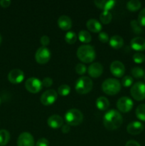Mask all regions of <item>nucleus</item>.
Wrapping results in <instances>:
<instances>
[{"label":"nucleus","mask_w":145,"mask_h":146,"mask_svg":"<svg viewBox=\"0 0 145 146\" xmlns=\"http://www.w3.org/2000/svg\"><path fill=\"white\" fill-rule=\"evenodd\" d=\"M123 123L122 115L116 110H110L104 115L103 124L108 131H113L119 128Z\"/></svg>","instance_id":"obj_1"},{"label":"nucleus","mask_w":145,"mask_h":146,"mask_svg":"<svg viewBox=\"0 0 145 146\" xmlns=\"http://www.w3.org/2000/svg\"><path fill=\"white\" fill-rule=\"evenodd\" d=\"M95 56V51L92 46L82 45L77 50V57L83 63H92Z\"/></svg>","instance_id":"obj_2"},{"label":"nucleus","mask_w":145,"mask_h":146,"mask_svg":"<svg viewBox=\"0 0 145 146\" xmlns=\"http://www.w3.org/2000/svg\"><path fill=\"white\" fill-rule=\"evenodd\" d=\"M102 89L107 95H116L120 91L121 84L115 78H108L102 83Z\"/></svg>","instance_id":"obj_3"},{"label":"nucleus","mask_w":145,"mask_h":146,"mask_svg":"<svg viewBox=\"0 0 145 146\" xmlns=\"http://www.w3.org/2000/svg\"><path fill=\"white\" fill-rule=\"evenodd\" d=\"M65 120L67 124L69 125L77 126L83 121V115L79 110L76 108H71L65 113Z\"/></svg>","instance_id":"obj_4"},{"label":"nucleus","mask_w":145,"mask_h":146,"mask_svg":"<svg viewBox=\"0 0 145 146\" xmlns=\"http://www.w3.org/2000/svg\"><path fill=\"white\" fill-rule=\"evenodd\" d=\"M93 87L92 80L88 76H82L78 78L75 84V91L79 94H86L91 91Z\"/></svg>","instance_id":"obj_5"},{"label":"nucleus","mask_w":145,"mask_h":146,"mask_svg":"<svg viewBox=\"0 0 145 146\" xmlns=\"http://www.w3.org/2000/svg\"><path fill=\"white\" fill-rule=\"evenodd\" d=\"M130 93L134 99L142 101L145 99V84L143 82H136L132 86Z\"/></svg>","instance_id":"obj_6"},{"label":"nucleus","mask_w":145,"mask_h":146,"mask_svg":"<svg viewBox=\"0 0 145 146\" xmlns=\"http://www.w3.org/2000/svg\"><path fill=\"white\" fill-rule=\"evenodd\" d=\"M42 82L38 78L31 77L25 82V88L31 94H37L42 89Z\"/></svg>","instance_id":"obj_7"},{"label":"nucleus","mask_w":145,"mask_h":146,"mask_svg":"<svg viewBox=\"0 0 145 146\" xmlns=\"http://www.w3.org/2000/svg\"><path fill=\"white\" fill-rule=\"evenodd\" d=\"M51 58V51L48 48L44 46L38 48L35 54V59L39 64H45Z\"/></svg>","instance_id":"obj_8"},{"label":"nucleus","mask_w":145,"mask_h":146,"mask_svg":"<svg viewBox=\"0 0 145 146\" xmlns=\"http://www.w3.org/2000/svg\"><path fill=\"white\" fill-rule=\"evenodd\" d=\"M58 98V94L53 89L47 90L41 96V103L44 106L52 105Z\"/></svg>","instance_id":"obj_9"},{"label":"nucleus","mask_w":145,"mask_h":146,"mask_svg":"<svg viewBox=\"0 0 145 146\" xmlns=\"http://www.w3.org/2000/svg\"><path fill=\"white\" fill-rule=\"evenodd\" d=\"M133 101L127 96L121 97L117 102V108L122 113H127L133 108Z\"/></svg>","instance_id":"obj_10"},{"label":"nucleus","mask_w":145,"mask_h":146,"mask_svg":"<svg viewBox=\"0 0 145 146\" xmlns=\"http://www.w3.org/2000/svg\"><path fill=\"white\" fill-rule=\"evenodd\" d=\"M24 79V74L18 68L12 69L8 74V80L14 84H20Z\"/></svg>","instance_id":"obj_11"},{"label":"nucleus","mask_w":145,"mask_h":146,"mask_svg":"<svg viewBox=\"0 0 145 146\" xmlns=\"http://www.w3.org/2000/svg\"><path fill=\"white\" fill-rule=\"evenodd\" d=\"M18 146H34V138L31 133L24 132L21 133L17 140Z\"/></svg>","instance_id":"obj_12"},{"label":"nucleus","mask_w":145,"mask_h":146,"mask_svg":"<svg viewBox=\"0 0 145 146\" xmlns=\"http://www.w3.org/2000/svg\"><path fill=\"white\" fill-rule=\"evenodd\" d=\"M110 71L115 77H122L125 72V65L119 61H115L111 64Z\"/></svg>","instance_id":"obj_13"},{"label":"nucleus","mask_w":145,"mask_h":146,"mask_svg":"<svg viewBox=\"0 0 145 146\" xmlns=\"http://www.w3.org/2000/svg\"><path fill=\"white\" fill-rule=\"evenodd\" d=\"M88 72L90 76L92 78H98L102 75L103 72V66L98 62L92 63L88 68Z\"/></svg>","instance_id":"obj_14"},{"label":"nucleus","mask_w":145,"mask_h":146,"mask_svg":"<svg viewBox=\"0 0 145 146\" xmlns=\"http://www.w3.org/2000/svg\"><path fill=\"white\" fill-rule=\"evenodd\" d=\"M144 126L142 123L139 121H133L128 124L127 127V131L128 133L131 135H138L144 131Z\"/></svg>","instance_id":"obj_15"},{"label":"nucleus","mask_w":145,"mask_h":146,"mask_svg":"<svg viewBox=\"0 0 145 146\" xmlns=\"http://www.w3.org/2000/svg\"><path fill=\"white\" fill-rule=\"evenodd\" d=\"M47 123H48V126L53 129L61 128L63 125V120L62 117L58 115H55V114L51 115L48 118Z\"/></svg>","instance_id":"obj_16"},{"label":"nucleus","mask_w":145,"mask_h":146,"mask_svg":"<svg viewBox=\"0 0 145 146\" xmlns=\"http://www.w3.org/2000/svg\"><path fill=\"white\" fill-rule=\"evenodd\" d=\"M58 25L62 30L68 31L72 27V20L68 16H61L58 19Z\"/></svg>","instance_id":"obj_17"},{"label":"nucleus","mask_w":145,"mask_h":146,"mask_svg":"<svg viewBox=\"0 0 145 146\" xmlns=\"http://www.w3.org/2000/svg\"><path fill=\"white\" fill-rule=\"evenodd\" d=\"M131 47L134 50L137 51H142L145 50V39L142 37H135L131 41Z\"/></svg>","instance_id":"obj_18"},{"label":"nucleus","mask_w":145,"mask_h":146,"mask_svg":"<svg viewBox=\"0 0 145 146\" xmlns=\"http://www.w3.org/2000/svg\"><path fill=\"white\" fill-rule=\"evenodd\" d=\"M94 4H95L98 8L103 10V11H109L112 9L115 6L116 1H106V0H97L94 1Z\"/></svg>","instance_id":"obj_19"},{"label":"nucleus","mask_w":145,"mask_h":146,"mask_svg":"<svg viewBox=\"0 0 145 146\" xmlns=\"http://www.w3.org/2000/svg\"><path fill=\"white\" fill-rule=\"evenodd\" d=\"M86 27L88 29L93 33H100L102 30V25L96 19H90L87 21Z\"/></svg>","instance_id":"obj_20"},{"label":"nucleus","mask_w":145,"mask_h":146,"mask_svg":"<svg viewBox=\"0 0 145 146\" xmlns=\"http://www.w3.org/2000/svg\"><path fill=\"white\" fill-rule=\"evenodd\" d=\"M109 45L115 49H119L124 45V40L120 36L115 35L109 39Z\"/></svg>","instance_id":"obj_21"},{"label":"nucleus","mask_w":145,"mask_h":146,"mask_svg":"<svg viewBox=\"0 0 145 146\" xmlns=\"http://www.w3.org/2000/svg\"><path fill=\"white\" fill-rule=\"evenodd\" d=\"M96 106L100 111H105L109 106V101L107 98L104 96H100L96 100Z\"/></svg>","instance_id":"obj_22"},{"label":"nucleus","mask_w":145,"mask_h":146,"mask_svg":"<svg viewBox=\"0 0 145 146\" xmlns=\"http://www.w3.org/2000/svg\"><path fill=\"white\" fill-rule=\"evenodd\" d=\"M10 140V133L7 130H0V146L7 145Z\"/></svg>","instance_id":"obj_23"},{"label":"nucleus","mask_w":145,"mask_h":146,"mask_svg":"<svg viewBox=\"0 0 145 146\" xmlns=\"http://www.w3.org/2000/svg\"><path fill=\"white\" fill-rule=\"evenodd\" d=\"M142 7V3L139 0H130L127 4V8L131 11H136Z\"/></svg>","instance_id":"obj_24"},{"label":"nucleus","mask_w":145,"mask_h":146,"mask_svg":"<svg viewBox=\"0 0 145 146\" xmlns=\"http://www.w3.org/2000/svg\"><path fill=\"white\" fill-rule=\"evenodd\" d=\"M112 15L109 11H103L100 14V20L104 24H108L112 21Z\"/></svg>","instance_id":"obj_25"},{"label":"nucleus","mask_w":145,"mask_h":146,"mask_svg":"<svg viewBox=\"0 0 145 146\" xmlns=\"http://www.w3.org/2000/svg\"><path fill=\"white\" fill-rule=\"evenodd\" d=\"M78 38L81 42L87 44V43L90 42L91 40H92V36L88 31L82 30L78 34Z\"/></svg>","instance_id":"obj_26"},{"label":"nucleus","mask_w":145,"mask_h":146,"mask_svg":"<svg viewBox=\"0 0 145 146\" xmlns=\"http://www.w3.org/2000/svg\"><path fill=\"white\" fill-rule=\"evenodd\" d=\"M135 113L138 119L141 120L142 121H145V104H140L138 106Z\"/></svg>","instance_id":"obj_27"},{"label":"nucleus","mask_w":145,"mask_h":146,"mask_svg":"<svg viewBox=\"0 0 145 146\" xmlns=\"http://www.w3.org/2000/svg\"><path fill=\"white\" fill-rule=\"evenodd\" d=\"M77 38H78L77 34L74 31H68L65 36V41L68 44H75L77 41Z\"/></svg>","instance_id":"obj_28"},{"label":"nucleus","mask_w":145,"mask_h":146,"mask_svg":"<svg viewBox=\"0 0 145 146\" xmlns=\"http://www.w3.org/2000/svg\"><path fill=\"white\" fill-rule=\"evenodd\" d=\"M130 24L132 30H133V31L135 34H140L141 33H142L143 29H142V26L138 22V21H136V20H132V21H131Z\"/></svg>","instance_id":"obj_29"},{"label":"nucleus","mask_w":145,"mask_h":146,"mask_svg":"<svg viewBox=\"0 0 145 146\" xmlns=\"http://www.w3.org/2000/svg\"><path fill=\"white\" fill-rule=\"evenodd\" d=\"M71 92V87L66 84H63L58 87V93L62 96H66Z\"/></svg>","instance_id":"obj_30"},{"label":"nucleus","mask_w":145,"mask_h":146,"mask_svg":"<svg viewBox=\"0 0 145 146\" xmlns=\"http://www.w3.org/2000/svg\"><path fill=\"white\" fill-rule=\"evenodd\" d=\"M132 74L136 78H140L144 76V71L140 67H134L132 69Z\"/></svg>","instance_id":"obj_31"},{"label":"nucleus","mask_w":145,"mask_h":146,"mask_svg":"<svg viewBox=\"0 0 145 146\" xmlns=\"http://www.w3.org/2000/svg\"><path fill=\"white\" fill-rule=\"evenodd\" d=\"M133 84V78L130 76H125L122 79V85L125 87H129Z\"/></svg>","instance_id":"obj_32"},{"label":"nucleus","mask_w":145,"mask_h":146,"mask_svg":"<svg viewBox=\"0 0 145 146\" xmlns=\"http://www.w3.org/2000/svg\"><path fill=\"white\" fill-rule=\"evenodd\" d=\"M145 60V56L142 53H136L133 55V61L136 64H142Z\"/></svg>","instance_id":"obj_33"},{"label":"nucleus","mask_w":145,"mask_h":146,"mask_svg":"<svg viewBox=\"0 0 145 146\" xmlns=\"http://www.w3.org/2000/svg\"><path fill=\"white\" fill-rule=\"evenodd\" d=\"M87 71V68L83 64H78L75 66V71L79 75H82L85 74Z\"/></svg>","instance_id":"obj_34"},{"label":"nucleus","mask_w":145,"mask_h":146,"mask_svg":"<svg viewBox=\"0 0 145 146\" xmlns=\"http://www.w3.org/2000/svg\"><path fill=\"white\" fill-rule=\"evenodd\" d=\"M138 22L140 24L141 26L145 27V8L139 12L138 15Z\"/></svg>","instance_id":"obj_35"},{"label":"nucleus","mask_w":145,"mask_h":146,"mask_svg":"<svg viewBox=\"0 0 145 146\" xmlns=\"http://www.w3.org/2000/svg\"><path fill=\"white\" fill-rule=\"evenodd\" d=\"M98 38L102 43H107L109 41V36L105 32H100L98 35Z\"/></svg>","instance_id":"obj_36"},{"label":"nucleus","mask_w":145,"mask_h":146,"mask_svg":"<svg viewBox=\"0 0 145 146\" xmlns=\"http://www.w3.org/2000/svg\"><path fill=\"white\" fill-rule=\"evenodd\" d=\"M36 146H49V141L45 138H41L37 141Z\"/></svg>","instance_id":"obj_37"},{"label":"nucleus","mask_w":145,"mask_h":146,"mask_svg":"<svg viewBox=\"0 0 145 146\" xmlns=\"http://www.w3.org/2000/svg\"><path fill=\"white\" fill-rule=\"evenodd\" d=\"M53 84V80L52 78H49V77H46V78H44L42 81V85L44 87H48L51 86Z\"/></svg>","instance_id":"obj_38"},{"label":"nucleus","mask_w":145,"mask_h":146,"mask_svg":"<svg viewBox=\"0 0 145 146\" xmlns=\"http://www.w3.org/2000/svg\"><path fill=\"white\" fill-rule=\"evenodd\" d=\"M40 41H41V44H42L43 46L46 47V46H48L50 43V38L48 36L44 35L43 36H41Z\"/></svg>","instance_id":"obj_39"},{"label":"nucleus","mask_w":145,"mask_h":146,"mask_svg":"<svg viewBox=\"0 0 145 146\" xmlns=\"http://www.w3.org/2000/svg\"><path fill=\"white\" fill-rule=\"evenodd\" d=\"M11 1L9 0H1L0 1V6L3 8H7L11 4Z\"/></svg>","instance_id":"obj_40"},{"label":"nucleus","mask_w":145,"mask_h":146,"mask_svg":"<svg viewBox=\"0 0 145 146\" xmlns=\"http://www.w3.org/2000/svg\"><path fill=\"white\" fill-rule=\"evenodd\" d=\"M61 131L63 133H68L71 131V125H69L68 124H65L63 125L61 127Z\"/></svg>","instance_id":"obj_41"},{"label":"nucleus","mask_w":145,"mask_h":146,"mask_svg":"<svg viewBox=\"0 0 145 146\" xmlns=\"http://www.w3.org/2000/svg\"><path fill=\"white\" fill-rule=\"evenodd\" d=\"M125 146H141L139 145V143L138 142H136V141H134V140H131L127 142Z\"/></svg>","instance_id":"obj_42"},{"label":"nucleus","mask_w":145,"mask_h":146,"mask_svg":"<svg viewBox=\"0 0 145 146\" xmlns=\"http://www.w3.org/2000/svg\"><path fill=\"white\" fill-rule=\"evenodd\" d=\"M1 41H2V38H1V34H0V45H1Z\"/></svg>","instance_id":"obj_43"},{"label":"nucleus","mask_w":145,"mask_h":146,"mask_svg":"<svg viewBox=\"0 0 145 146\" xmlns=\"http://www.w3.org/2000/svg\"><path fill=\"white\" fill-rule=\"evenodd\" d=\"M0 104H1V98H0Z\"/></svg>","instance_id":"obj_44"},{"label":"nucleus","mask_w":145,"mask_h":146,"mask_svg":"<svg viewBox=\"0 0 145 146\" xmlns=\"http://www.w3.org/2000/svg\"><path fill=\"white\" fill-rule=\"evenodd\" d=\"M144 79H145V74H144Z\"/></svg>","instance_id":"obj_45"}]
</instances>
